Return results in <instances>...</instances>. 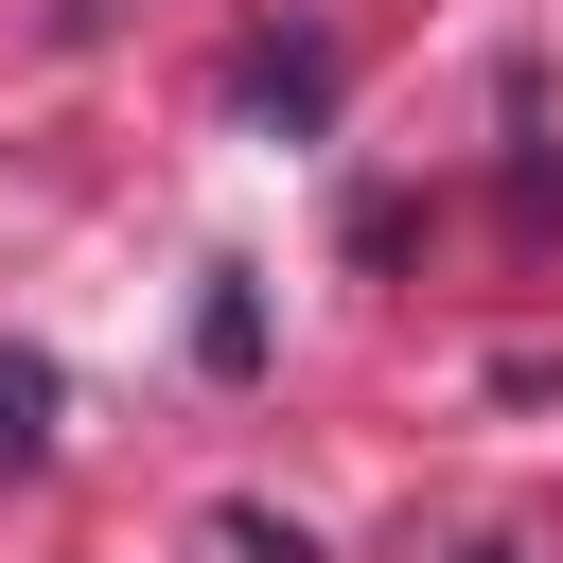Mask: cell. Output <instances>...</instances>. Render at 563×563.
<instances>
[{
  "instance_id": "5",
  "label": "cell",
  "mask_w": 563,
  "mask_h": 563,
  "mask_svg": "<svg viewBox=\"0 0 563 563\" xmlns=\"http://www.w3.org/2000/svg\"><path fill=\"white\" fill-rule=\"evenodd\" d=\"M475 563H528V545H475Z\"/></svg>"
},
{
  "instance_id": "4",
  "label": "cell",
  "mask_w": 563,
  "mask_h": 563,
  "mask_svg": "<svg viewBox=\"0 0 563 563\" xmlns=\"http://www.w3.org/2000/svg\"><path fill=\"white\" fill-rule=\"evenodd\" d=\"M194 352H211V369H264V299H246V282H211V317H194Z\"/></svg>"
},
{
  "instance_id": "2",
  "label": "cell",
  "mask_w": 563,
  "mask_h": 563,
  "mask_svg": "<svg viewBox=\"0 0 563 563\" xmlns=\"http://www.w3.org/2000/svg\"><path fill=\"white\" fill-rule=\"evenodd\" d=\"M211 545H229V563H334V545H317L299 510H264V493H229V510H211Z\"/></svg>"
},
{
  "instance_id": "1",
  "label": "cell",
  "mask_w": 563,
  "mask_h": 563,
  "mask_svg": "<svg viewBox=\"0 0 563 563\" xmlns=\"http://www.w3.org/2000/svg\"><path fill=\"white\" fill-rule=\"evenodd\" d=\"M246 106L317 123V106H334V53H317V35H264V53H246Z\"/></svg>"
},
{
  "instance_id": "3",
  "label": "cell",
  "mask_w": 563,
  "mask_h": 563,
  "mask_svg": "<svg viewBox=\"0 0 563 563\" xmlns=\"http://www.w3.org/2000/svg\"><path fill=\"white\" fill-rule=\"evenodd\" d=\"M35 440H53V369H35V352H0V475H18Z\"/></svg>"
}]
</instances>
